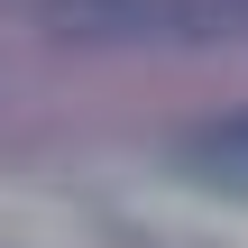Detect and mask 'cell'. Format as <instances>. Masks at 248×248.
<instances>
[{"label": "cell", "mask_w": 248, "mask_h": 248, "mask_svg": "<svg viewBox=\"0 0 248 248\" xmlns=\"http://www.w3.org/2000/svg\"><path fill=\"white\" fill-rule=\"evenodd\" d=\"M184 175H193L202 193H221V202H248V110L202 120V129L184 138Z\"/></svg>", "instance_id": "cell-2"}, {"label": "cell", "mask_w": 248, "mask_h": 248, "mask_svg": "<svg viewBox=\"0 0 248 248\" xmlns=\"http://www.w3.org/2000/svg\"><path fill=\"white\" fill-rule=\"evenodd\" d=\"M55 46H248V0H37Z\"/></svg>", "instance_id": "cell-1"}]
</instances>
